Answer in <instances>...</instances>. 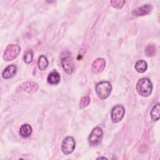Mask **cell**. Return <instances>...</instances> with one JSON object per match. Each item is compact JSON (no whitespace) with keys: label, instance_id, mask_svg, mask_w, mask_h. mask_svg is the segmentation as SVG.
<instances>
[{"label":"cell","instance_id":"obj_10","mask_svg":"<svg viewBox=\"0 0 160 160\" xmlns=\"http://www.w3.org/2000/svg\"><path fill=\"white\" fill-rule=\"evenodd\" d=\"M152 10V6L150 4H144L134 9L132 14L135 16H142L148 14Z\"/></svg>","mask_w":160,"mask_h":160},{"label":"cell","instance_id":"obj_20","mask_svg":"<svg viewBox=\"0 0 160 160\" xmlns=\"http://www.w3.org/2000/svg\"><path fill=\"white\" fill-rule=\"evenodd\" d=\"M126 1H121V0H118V1H111L110 3L111 6L116 9H121L123 7L124 4H125Z\"/></svg>","mask_w":160,"mask_h":160},{"label":"cell","instance_id":"obj_1","mask_svg":"<svg viewBox=\"0 0 160 160\" xmlns=\"http://www.w3.org/2000/svg\"><path fill=\"white\" fill-rule=\"evenodd\" d=\"M136 90L138 94L141 96L148 97L152 92V83L148 78H142L137 82Z\"/></svg>","mask_w":160,"mask_h":160},{"label":"cell","instance_id":"obj_13","mask_svg":"<svg viewBox=\"0 0 160 160\" xmlns=\"http://www.w3.org/2000/svg\"><path fill=\"white\" fill-rule=\"evenodd\" d=\"M32 131V127L28 124H24L21 126L19 129V134L23 138H28L31 134Z\"/></svg>","mask_w":160,"mask_h":160},{"label":"cell","instance_id":"obj_11","mask_svg":"<svg viewBox=\"0 0 160 160\" xmlns=\"http://www.w3.org/2000/svg\"><path fill=\"white\" fill-rule=\"evenodd\" d=\"M17 71V67L14 64L9 65L2 72V78L4 79H9L14 76Z\"/></svg>","mask_w":160,"mask_h":160},{"label":"cell","instance_id":"obj_18","mask_svg":"<svg viewBox=\"0 0 160 160\" xmlns=\"http://www.w3.org/2000/svg\"><path fill=\"white\" fill-rule=\"evenodd\" d=\"M33 58V52L31 49H28L24 52V61L26 63H30Z\"/></svg>","mask_w":160,"mask_h":160},{"label":"cell","instance_id":"obj_15","mask_svg":"<svg viewBox=\"0 0 160 160\" xmlns=\"http://www.w3.org/2000/svg\"><path fill=\"white\" fill-rule=\"evenodd\" d=\"M48 64H49V62H48L47 58L44 55L40 56V57L39 58V60H38L39 69L41 71H44L48 68Z\"/></svg>","mask_w":160,"mask_h":160},{"label":"cell","instance_id":"obj_3","mask_svg":"<svg viewBox=\"0 0 160 160\" xmlns=\"http://www.w3.org/2000/svg\"><path fill=\"white\" fill-rule=\"evenodd\" d=\"M21 51V48L18 44H9L8 45L3 54V59L6 61H12L14 59H16Z\"/></svg>","mask_w":160,"mask_h":160},{"label":"cell","instance_id":"obj_19","mask_svg":"<svg viewBox=\"0 0 160 160\" xmlns=\"http://www.w3.org/2000/svg\"><path fill=\"white\" fill-rule=\"evenodd\" d=\"M90 102V98L89 96H83L81 100H80V102H79V107L81 108H86V106H88L89 105Z\"/></svg>","mask_w":160,"mask_h":160},{"label":"cell","instance_id":"obj_16","mask_svg":"<svg viewBox=\"0 0 160 160\" xmlns=\"http://www.w3.org/2000/svg\"><path fill=\"white\" fill-rule=\"evenodd\" d=\"M159 111H160V108H159V104L158 103L156 104L151 109L150 114L152 119L153 121H158L159 119Z\"/></svg>","mask_w":160,"mask_h":160},{"label":"cell","instance_id":"obj_17","mask_svg":"<svg viewBox=\"0 0 160 160\" xmlns=\"http://www.w3.org/2000/svg\"><path fill=\"white\" fill-rule=\"evenodd\" d=\"M145 53L148 56H153L156 53V47L153 44H148L145 49Z\"/></svg>","mask_w":160,"mask_h":160},{"label":"cell","instance_id":"obj_4","mask_svg":"<svg viewBox=\"0 0 160 160\" xmlns=\"http://www.w3.org/2000/svg\"><path fill=\"white\" fill-rule=\"evenodd\" d=\"M103 136V132L101 128L96 127L94 128L88 138L89 143L91 146H96L101 141Z\"/></svg>","mask_w":160,"mask_h":160},{"label":"cell","instance_id":"obj_21","mask_svg":"<svg viewBox=\"0 0 160 160\" xmlns=\"http://www.w3.org/2000/svg\"><path fill=\"white\" fill-rule=\"evenodd\" d=\"M97 159H106L107 158H105V157H99V158H98Z\"/></svg>","mask_w":160,"mask_h":160},{"label":"cell","instance_id":"obj_14","mask_svg":"<svg viewBox=\"0 0 160 160\" xmlns=\"http://www.w3.org/2000/svg\"><path fill=\"white\" fill-rule=\"evenodd\" d=\"M134 68L137 72L140 73H143L146 71L148 68V64L145 61L139 60L135 64Z\"/></svg>","mask_w":160,"mask_h":160},{"label":"cell","instance_id":"obj_2","mask_svg":"<svg viewBox=\"0 0 160 160\" xmlns=\"http://www.w3.org/2000/svg\"><path fill=\"white\" fill-rule=\"evenodd\" d=\"M95 90L96 94L99 99H105L108 98L110 95L112 87L110 82L108 81H102L97 84Z\"/></svg>","mask_w":160,"mask_h":160},{"label":"cell","instance_id":"obj_8","mask_svg":"<svg viewBox=\"0 0 160 160\" xmlns=\"http://www.w3.org/2000/svg\"><path fill=\"white\" fill-rule=\"evenodd\" d=\"M61 64L63 69L68 74H71L74 71V63L72 57L70 54H68L62 58Z\"/></svg>","mask_w":160,"mask_h":160},{"label":"cell","instance_id":"obj_6","mask_svg":"<svg viewBox=\"0 0 160 160\" xmlns=\"http://www.w3.org/2000/svg\"><path fill=\"white\" fill-rule=\"evenodd\" d=\"M125 113L124 108L121 105H116L111 111V120L113 122H118L122 120Z\"/></svg>","mask_w":160,"mask_h":160},{"label":"cell","instance_id":"obj_9","mask_svg":"<svg viewBox=\"0 0 160 160\" xmlns=\"http://www.w3.org/2000/svg\"><path fill=\"white\" fill-rule=\"evenodd\" d=\"M105 67H106L105 59L103 58H98L93 62L91 67V70L92 72L95 74H98L102 72L105 68Z\"/></svg>","mask_w":160,"mask_h":160},{"label":"cell","instance_id":"obj_5","mask_svg":"<svg viewBox=\"0 0 160 160\" xmlns=\"http://www.w3.org/2000/svg\"><path fill=\"white\" fill-rule=\"evenodd\" d=\"M75 141L71 136L66 137L61 144V150L64 154H69L73 152L75 148Z\"/></svg>","mask_w":160,"mask_h":160},{"label":"cell","instance_id":"obj_7","mask_svg":"<svg viewBox=\"0 0 160 160\" xmlns=\"http://www.w3.org/2000/svg\"><path fill=\"white\" fill-rule=\"evenodd\" d=\"M39 88L38 84L32 81H27L21 84L17 88L19 91L26 92L28 93H33L36 92Z\"/></svg>","mask_w":160,"mask_h":160},{"label":"cell","instance_id":"obj_12","mask_svg":"<svg viewBox=\"0 0 160 160\" xmlns=\"http://www.w3.org/2000/svg\"><path fill=\"white\" fill-rule=\"evenodd\" d=\"M47 81L49 84L51 85H56L60 81V75L57 71H52L48 76Z\"/></svg>","mask_w":160,"mask_h":160}]
</instances>
